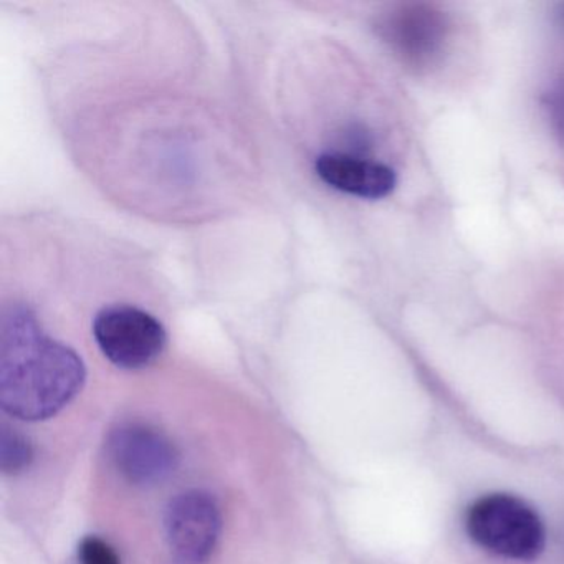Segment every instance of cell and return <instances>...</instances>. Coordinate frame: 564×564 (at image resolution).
I'll return each mask as SVG.
<instances>
[{
  "label": "cell",
  "mask_w": 564,
  "mask_h": 564,
  "mask_svg": "<svg viewBox=\"0 0 564 564\" xmlns=\"http://www.w3.org/2000/svg\"><path fill=\"white\" fill-rule=\"evenodd\" d=\"M80 356L48 336L22 303L6 305L0 328V405L21 421H45L70 404L84 388Z\"/></svg>",
  "instance_id": "obj_1"
},
{
  "label": "cell",
  "mask_w": 564,
  "mask_h": 564,
  "mask_svg": "<svg viewBox=\"0 0 564 564\" xmlns=\"http://www.w3.org/2000/svg\"><path fill=\"white\" fill-rule=\"evenodd\" d=\"M468 536L505 560L533 561L543 553L546 530L538 511L517 495H481L465 514Z\"/></svg>",
  "instance_id": "obj_2"
},
{
  "label": "cell",
  "mask_w": 564,
  "mask_h": 564,
  "mask_svg": "<svg viewBox=\"0 0 564 564\" xmlns=\"http://www.w3.org/2000/svg\"><path fill=\"white\" fill-rule=\"evenodd\" d=\"M379 34L405 67L429 72L437 67L447 54L451 18L438 6L405 2L382 15Z\"/></svg>",
  "instance_id": "obj_3"
},
{
  "label": "cell",
  "mask_w": 564,
  "mask_h": 564,
  "mask_svg": "<svg viewBox=\"0 0 564 564\" xmlns=\"http://www.w3.org/2000/svg\"><path fill=\"white\" fill-rule=\"evenodd\" d=\"M94 336L105 358L121 369L148 368L167 345L163 323L131 305L100 310L95 316Z\"/></svg>",
  "instance_id": "obj_4"
},
{
  "label": "cell",
  "mask_w": 564,
  "mask_h": 564,
  "mask_svg": "<svg viewBox=\"0 0 564 564\" xmlns=\"http://www.w3.org/2000/svg\"><path fill=\"white\" fill-rule=\"evenodd\" d=\"M167 547L176 564H206L213 557L223 514L213 495L189 490L171 500L164 517Z\"/></svg>",
  "instance_id": "obj_5"
},
{
  "label": "cell",
  "mask_w": 564,
  "mask_h": 564,
  "mask_svg": "<svg viewBox=\"0 0 564 564\" xmlns=\"http://www.w3.org/2000/svg\"><path fill=\"white\" fill-rule=\"evenodd\" d=\"M108 455L115 470L134 487H154L176 470L180 454L173 442L144 424L115 429L108 438Z\"/></svg>",
  "instance_id": "obj_6"
},
{
  "label": "cell",
  "mask_w": 564,
  "mask_h": 564,
  "mask_svg": "<svg viewBox=\"0 0 564 564\" xmlns=\"http://www.w3.org/2000/svg\"><path fill=\"white\" fill-rule=\"evenodd\" d=\"M315 171L323 183L339 193L361 199H384L398 186V176L388 164L348 153H323L316 158Z\"/></svg>",
  "instance_id": "obj_7"
},
{
  "label": "cell",
  "mask_w": 564,
  "mask_h": 564,
  "mask_svg": "<svg viewBox=\"0 0 564 564\" xmlns=\"http://www.w3.org/2000/svg\"><path fill=\"white\" fill-rule=\"evenodd\" d=\"M34 452L31 442L15 429L2 425L0 432V467L6 474L14 475L31 465Z\"/></svg>",
  "instance_id": "obj_8"
},
{
  "label": "cell",
  "mask_w": 564,
  "mask_h": 564,
  "mask_svg": "<svg viewBox=\"0 0 564 564\" xmlns=\"http://www.w3.org/2000/svg\"><path fill=\"white\" fill-rule=\"evenodd\" d=\"M80 564H121L117 551L98 536H87L78 546Z\"/></svg>",
  "instance_id": "obj_9"
},
{
  "label": "cell",
  "mask_w": 564,
  "mask_h": 564,
  "mask_svg": "<svg viewBox=\"0 0 564 564\" xmlns=\"http://www.w3.org/2000/svg\"><path fill=\"white\" fill-rule=\"evenodd\" d=\"M543 107L554 134L564 143V80L557 82L546 91Z\"/></svg>",
  "instance_id": "obj_10"
}]
</instances>
